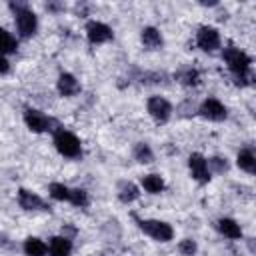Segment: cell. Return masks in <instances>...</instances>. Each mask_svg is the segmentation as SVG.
<instances>
[{
    "label": "cell",
    "mask_w": 256,
    "mask_h": 256,
    "mask_svg": "<svg viewBox=\"0 0 256 256\" xmlns=\"http://www.w3.org/2000/svg\"><path fill=\"white\" fill-rule=\"evenodd\" d=\"M220 56L228 68V72L234 78L236 86H250L252 84V56L248 52H244L242 48L234 46V44H226L224 48H220Z\"/></svg>",
    "instance_id": "1"
},
{
    "label": "cell",
    "mask_w": 256,
    "mask_h": 256,
    "mask_svg": "<svg viewBox=\"0 0 256 256\" xmlns=\"http://www.w3.org/2000/svg\"><path fill=\"white\" fill-rule=\"evenodd\" d=\"M8 8L14 14V24H16L18 38L28 40V38L36 36V32H38V16L28 6V2H14V0H10Z\"/></svg>",
    "instance_id": "2"
},
{
    "label": "cell",
    "mask_w": 256,
    "mask_h": 256,
    "mask_svg": "<svg viewBox=\"0 0 256 256\" xmlns=\"http://www.w3.org/2000/svg\"><path fill=\"white\" fill-rule=\"evenodd\" d=\"M52 144L56 148V152L68 160H76L82 156V142L80 138L70 132L68 128L64 126H58L54 132H52Z\"/></svg>",
    "instance_id": "3"
},
{
    "label": "cell",
    "mask_w": 256,
    "mask_h": 256,
    "mask_svg": "<svg viewBox=\"0 0 256 256\" xmlns=\"http://www.w3.org/2000/svg\"><path fill=\"white\" fill-rule=\"evenodd\" d=\"M134 222H136L138 230L144 236L152 238L154 242L166 244V242L174 240V228L166 220H160V218H138V216H134Z\"/></svg>",
    "instance_id": "4"
},
{
    "label": "cell",
    "mask_w": 256,
    "mask_h": 256,
    "mask_svg": "<svg viewBox=\"0 0 256 256\" xmlns=\"http://www.w3.org/2000/svg\"><path fill=\"white\" fill-rule=\"evenodd\" d=\"M22 120H24V126H26L32 134L54 132V130L60 126L52 116H48L46 112H42V110H38V108H32V106L24 108V112H22Z\"/></svg>",
    "instance_id": "5"
},
{
    "label": "cell",
    "mask_w": 256,
    "mask_h": 256,
    "mask_svg": "<svg viewBox=\"0 0 256 256\" xmlns=\"http://www.w3.org/2000/svg\"><path fill=\"white\" fill-rule=\"evenodd\" d=\"M146 112L156 124H166V122H170V118L174 114V106L168 98L154 94L146 100Z\"/></svg>",
    "instance_id": "6"
},
{
    "label": "cell",
    "mask_w": 256,
    "mask_h": 256,
    "mask_svg": "<svg viewBox=\"0 0 256 256\" xmlns=\"http://www.w3.org/2000/svg\"><path fill=\"white\" fill-rule=\"evenodd\" d=\"M196 46L206 52V54H214L222 48V36H220V30L216 26H210V24H204L196 30Z\"/></svg>",
    "instance_id": "7"
},
{
    "label": "cell",
    "mask_w": 256,
    "mask_h": 256,
    "mask_svg": "<svg viewBox=\"0 0 256 256\" xmlns=\"http://www.w3.org/2000/svg\"><path fill=\"white\" fill-rule=\"evenodd\" d=\"M196 114L202 116L204 120L210 122H224L228 118V108L222 100H218L216 96H206L198 106H196Z\"/></svg>",
    "instance_id": "8"
},
{
    "label": "cell",
    "mask_w": 256,
    "mask_h": 256,
    "mask_svg": "<svg viewBox=\"0 0 256 256\" xmlns=\"http://www.w3.org/2000/svg\"><path fill=\"white\" fill-rule=\"evenodd\" d=\"M84 34H86L88 44L92 46H102L114 40V30L102 20H88L84 26Z\"/></svg>",
    "instance_id": "9"
},
{
    "label": "cell",
    "mask_w": 256,
    "mask_h": 256,
    "mask_svg": "<svg viewBox=\"0 0 256 256\" xmlns=\"http://www.w3.org/2000/svg\"><path fill=\"white\" fill-rule=\"evenodd\" d=\"M16 200H18V206L26 212H50V204L40 194L28 190V188H18Z\"/></svg>",
    "instance_id": "10"
},
{
    "label": "cell",
    "mask_w": 256,
    "mask_h": 256,
    "mask_svg": "<svg viewBox=\"0 0 256 256\" xmlns=\"http://www.w3.org/2000/svg\"><path fill=\"white\" fill-rule=\"evenodd\" d=\"M190 178L198 184H208L212 180V174L208 172V164H206V156L202 152H192L186 160Z\"/></svg>",
    "instance_id": "11"
},
{
    "label": "cell",
    "mask_w": 256,
    "mask_h": 256,
    "mask_svg": "<svg viewBox=\"0 0 256 256\" xmlns=\"http://www.w3.org/2000/svg\"><path fill=\"white\" fill-rule=\"evenodd\" d=\"M56 92L62 98H74L82 92V84L72 72H60L56 78Z\"/></svg>",
    "instance_id": "12"
},
{
    "label": "cell",
    "mask_w": 256,
    "mask_h": 256,
    "mask_svg": "<svg viewBox=\"0 0 256 256\" xmlns=\"http://www.w3.org/2000/svg\"><path fill=\"white\" fill-rule=\"evenodd\" d=\"M140 44L146 50H150V52L162 50L164 48V36L160 32V28H156V26H144L140 30Z\"/></svg>",
    "instance_id": "13"
},
{
    "label": "cell",
    "mask_w": 256,
    "mask_h": 256,
    "mask_svg": "<svg viewBox=\"0 0 256 256\" xmlns=\"http://www.w3.org/2000/svg\"><path fill=\"white\" fill-rule=\"evenodd\" d=\"M48 256H72L74 244L72 238L64 236V234H54L48 238Z\"/></svg>",
    "instance_id": "14"
},
{
    "label": "cell",
    "mask_w": 256,
    "mask_h": 256,
    "mask_svg": "<svg viewBox=\"0 0 256 256\" xmlns=\"http://www.w3.org/2000/svg\"><path fill=\"white\" fill-rule=\"evenodd\" d=\"M216 230H218L224 238H228V240H242V236H244L242 226H240L234 218H230V216L218 218V220H216Z\"/></svg>",
    "instance_id": "15"
},
{
    "label": "cell",
    "mask_w": 256,
    "mask_h": 256,
    "mask_svg": "<svg viewBox=\"0 0 256 256\" xmlns=\"http://www.w3.org/2000/svg\"><path fill=\"white\" fill-rule=\"evenodd\" d=\"M140 190L156 196V194H162L166 190V180L162 174H156V172H150V174H144L140 178Z\"/></svg>",
    "instance_id": "16"
},
{
    "label": "cell",
    "mask_w": 256,
    "mask_h": 256,
    "mask_svg": "<svg viewBox=\"0 0 256 256\" xmlns=\"http://www.w3.org/2000/svg\"><path fill=\"white\" fill-rule=\"evenodd\" d=\"M116 198L122 204H132L140 198V186L130 182V180H120L116 184Z\"/></svg>",
    "instance_id": "17"
},
{
    "label": "cell",
    "mask_w": 256,
    "mask_h": 256,
    "mask_svg": "<svg viewBox=\"0 0 256 256\" xmlns=\"http://www.w3.org/2000/svg\"><path fill=\"white\" fill-rule=\"evenodd\" d=\"M174 80L186 88H194L202 82V74L198 68H192V66H186V68H180L178 72H174Z\"/></svg>",
    "instance_id": "18"
},
{
    "label": "cell",
    "mask_w": 256,
    "mask_h": 256,
    "mask_svg": "<svg viewBox=\"0 0 256 256\" xmlns=\"http://www.w3.org/2000/svg\"><path fill=\"white\" fill-rule=\"evenodd\" d=\"M24 256H48V244L38 236H28L22 242Z\"/></svg>",
    "instance_id": "19"
},
{
    "label": "cell",
    "mask_w": 256,
    "mask_h": 256,
    "mask_svg": "<svg viewBox=\"0 0 256 256\" xmlns=\"http://www.w3.org/2000/svg\"><path fill=\"white\" fill-rule=\"evenodd\" d=\"M236 166L246 172V174H254L256 172V154L252 148H240L236 154Z\"/></svg>",
    "instance_id": "20"
},
{
    "label": "cell",
    "mask_w": 256,
    "mask_h": 256,
    "mask_svg": "<svg viewBox=\"0 0 256 256\" xmlns=\"http://www.w3.org/2000/svg\"><path fill=\"white\" fill-rule=\"evenodd\" d=\"M18 52V38L8 32L4 26H0V56H10Z\"/></svg>",
    "instance_id": "21"
},
{
    "label": "cell",
    "mask_w": 256,
    "mask_h": 256,
    "mask_svg": "<svg viewBox=\"0 0 256 256\" xmlns=\"http://www.w3.org/2000/svg\"><path fill=\"white\" fill-rule=\"evenodd\" d=\"M132 158L138 164H152L156 154H154V150H152V146L148 142H136L132 146Z\"/></svg>",
    "instance_id": "22"
},
{
    "label": "cell",
    "mask_w": 256,
    "mask_h": 256,
    "mask_svg": "<svg viewBox=\"0 0 256 256\" xmlns=\"http://www.w3.org/2000/svg\"><path fill=\"white\" fill-rule=\"evenodd\" d=\"M48 196L56 202H68L70 200V186L64 182H50L48 184Z\"/></svg>",
    "instance_id": "23"
},
{
    "label": "cell",
    "mask_w": 256,
    "mask_h": 256,
    "mask_svg": "<svg viewBox=\"0 0 256 256\" xmlns=\"http://www.w3.org/2000/svg\"><path fill=\"white\" fill-rule=\"evenodd\" d=\"M68 204L76 206V208H88L90 204V194L86 188H70V200Z\"/></svg>",
    "instance_id": "24"
},
{
    "label": "cell",
    "mask_w": 256,
    "mask_h": 256,
    "mask_svg": "<svg viewBox=\"0 0 256 256\" xmlns=\"http://www.w3.org/2000/svg\"><path fill=\"white\" fill-rule=\"evenodd\" d=\"M206 164H208L210 174H224L230 170V162L224 156H210V158H206Z\"/></svg>",
    "instance_id": "25"
},
{
    "label": "cell",
    "mask_w": 256,
    "mask_h": 256,
    "mask_svg": "<svg viewBox=\"0 0 256 256\" xmlns=\"http://www.w3.org/2000/svg\"><path fill=\"white\" fill-rule=\"evenodd\" d=\"M180 256H196L198 254V242L194 238H182L176 246Z\"/></svg>",
    "instance_id": "26"
},
{
    "label": "cell",
    "mask_w": 256,
    "mask_h": 256,
    "mask_svg": "<svg viewBox=\"0 0 256 256\" xmlns=\"http://www.w3.org/2000/svg\"><path fill=\"white\" fill-rule=\"evenodd\" d=\"M44 8H46L48 12H52V14H58V12L66 10V6H64L62 2H46V4H44Z\"/></svg>",
    "instance_id": "27"
},
{
    "label": "cell",
    "mask_w": 256,
    "mask_h": 256,
    "mask_svg": "<svg viewBox=\"0 0 256 256\" xmlns=\"http://www.w3.org/2000/svg\"><path fill=\"white\" fill-rule=\"evenodd\" d=\"M10 70H12V64H10V60H8L6 56H0V76H6V74H10Z\"/></svg>",
    "instance_id": "28"
}]
</instances>
